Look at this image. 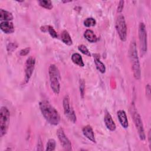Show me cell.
I'll use <instances>...</instances> for the list:
<instances>
[{
	"label": "cell",
	"instance_id": "obj_1",
	"mask_svg": "<svg viewBox=\"0 0 151 151\" xmlns=\"http://www.w3.org/2000/svg\"><path fill=\"white\" fill-rule=\"evenodd\" d=\"M39 106L42 114L45 120L51 124L56 126L60 121V116L58 111L47 100L40 102Z\"/></svg>",
	"mask_w": 151,
	"mask_h": 151
},
{
	"label": "cell",
	"instance_id": "obj_2",
	"mask_svg": "<svg viewBox=\"0 0 151 151\" xmlns=\"http://www.w3.org/2000/svg\"><path fill=\"white\" fill-rule=\"evenodd\" d=\"M129 54L134 77L136 80H139L141 77V71L136 44L134 40H132L130 42Z\"/></svg>",
	"mask_w": 151,
	"mask_h": 151
},
{
	"label": "cell",
	"instance_id": "obj_3",
	"mask_svg": "<svg viewBox=\"0 0 151 151\" xmlns=\"http://www.w3.org/2000/svg\"><path fill=\"white\" fill-rule=\"evenodd\" d=\"M48 73L51 88L55 94H58L60 91V74L55 64H51L49 66Z\"/></svg>",
	"mask_w": 151,
	"mask_h": 151
},
{
	"label": "cell",
	"instance_id": "obj_4",
	"mask_svg": "<svg viewBox=\"0 0 151 151\" xmlns=\"http://www.w3.org/2000/svg\"><path fill=\"white\" fill-rule=\"evenodd\" d=\"M130 112L131 114L132 117H133L134 123L135 126L137 130L138 134L140 140H144L146 139V135L144 130L143 124L142 120L141 119V117L139 114L137 110H136V106L133 103H132L131 106L130 107Z\"/></svg>",
	"mask_w": 151,
	"mask_h": 151
},
{
	"label": "cell",
	"instance_id": "obj_5",
	"mask_svg": "<svg viewBox=\"0 0 151 151\" xmlns=\"http://www.w3.org/2000/svg\"><path fill=\"white\" fill-rule=\"evenodd\" d=\"M10 113L7 107L2 106L0 110V136L3 137L7 132L9 124Z\"/></svg>",
	"mask_w": 151,
	"mask_h": 151
},
{
	"label": "cell",
	"instance_id": "obj_6",
	"mask_svg": "<svg viewBox=\"0 0 151 151\" xmlns=\"http://www.w3.org/2000/svg\"><path fill=\"white\" fill-rule=\"evenodd\" d=\"M115 27L121 41H125L127 38V25L123 15L120 14L117 17Z\"/></svg>",
	"mask_w": 151,
	"mask_h": 151
},
{
	"label": "cell",
	"instance_id": "obj_7",
	"mask_svg": "<svg viewBox=\"0 0 151 151\" xmlns=\"http://www.w3.org/2000/svg\"><path fill=\"white\" fill-rule=\"evenodd\" d=\"M139 38L141 52L143 54L147 50V39L146 26L143 22H140L139 25Z\"/></svg>",
	"mask_w": 151,
	"mask_h": 151
},
{
	"label": "cell",
	"instance_id": "obj_8",
	"mask_svg": "<svg viewBox=\"0 0 151 151\" xmlns=\"http://www.w3.org/2000/svg\"><path fill=\"white\" fill-rule=\"evenodd\" d=\"M35 65V59L34 57H29L25 62V77L24 83H27L31 78L33 73Z\"/></svg>",
	"mask_w": 151,
	"mask_h": 151
},
{
	"label": "cell",
	"instance_id": "obj_9",
	"mask_svg": "<svg viewBox=\"0 0 151 151\" xmlns=\"http://www.w3.org/2000/svg\"><path fill=\"white\" fill-rule=\"evenodd\" d=\"M57 135L63 147L67 150H71V143L65 135L63 128H59L57 131Z\"/></svg>",
	"mask_w": 151,
	"mask_h": 151
},
{
	"label": "cell",
	"instance_id": "obj_10",
	"mask_svg": "<svg viewBox=\"0 0 151 151\" xmlns=\"http://www.w3.org/2000/svg\"><path fill=\"white\" fill-rule=\"evenodd\" d=\"M104 122L106 127L111 132H113L116 129V124L112 119L111 116L109 111H106L104 117Z\"/></svg>",
	"mask_w": 151,
	"mask_h": 151
},
{
	"label": "cell",
	"instance_id": "obj_11",
	"mask_svg": "<svg viewBox=\"0 0 151 151\" xmlns=\"http://www.w3.org/2000/svg\"><path fill=\"white\" fill-rule=\"evenodd\" d=\"M117 116L122 126L124 129H127L129 127V122L126 112L123 110H120L117 112Z\"/></svg>",
	"mask_w": 151,
	"mask_h": 151
},
{
	"label": "cell",
	"instance_id": "obj_12",
	"mask_svg": "<svg viewBox=\"0 0 151 151\" xmlns=\"http://www.w3.org/2000/svg\"><path fill=\"white\" fill-rule=\"evenodd\" d=\"M82 132L83 134L85 136V137H86L88 140H90L93 143L96 142V138L94 136V133L91 126L87 125L84 126L82 129Z\"/></svg>",
	"mask_w": 151,
	"mask_h": 151
},
{
	"label": "cell",
	"instance_id": "obj_13",
	"mask_svg": "<svg viewBox=\"0 0 151 151\" xmlns=\"http://www.w3.org/2000/svg\"><path fill=\"white\" fill-rule=\"evenodd\" d=\"M1 29L5 34H11L14 32V26L10 21H2L0 24Z\"/></svg>",
	"mask_w": 151,
	"mask_h": 151
},
{
	"label": "cell",
	"instance_id": "obj_14",
	"mask_svg": "<svg viewBox=\"0 0 151 151\" xmlns=\"http://www.w3.org/2000/svg\"><path fill=\"white\" fill-rule=\"evenodd\" d=\"M63 106L64 109V114L68 117V115L74 110L73 108L70 106V98L68 96H65L63 101Z\"/></svg>",
	"mask_w": 151,
	"mask_h": 151
},
{
	"label": "cell",
	"instance_id": "obj_15",
	"mask_svg": "<svg viewBox=\"0 0 151 151\" xmlns=\"http://www.w3.org/2000/svg\"><path fill=\"white\" fill-rule=\"evenodd\" d=\"M94 63L96 67V68L101 73H104L106 71V67L105 65L100 61V55L97 54H94Z\"/></svg>",
	"mask_w": 151,
	"mask_h": 151
},
{
	"label": "cell",
	"instance_id": "obj_16",
	"mask_svg": "<svg viewBox=\"0 0 151 151\" xmlns=\"http://www.w3.org/2000/svg\"><path fill=\"white\" fill-rule=\"evenodd\" d=\"M84 37L85 38L90 42H95L97 41V37L94 32L90 29H87L84 33Z\"/></svg>",
	"mask_w": 151,
	"mask_h": 151
},
{
	"label": "cell",
	"instance_id": "obj_17",
	"mask_svg": "<svg viewBox=\"0 0 151 151\" xmlns=\"http://www.w3.org/2000/svg\"><path fill=\"white\" fill-rule=\"evenodd\" d=\"M13 15L9 11L4 10L3 9H0V19L4 20V21H10L13 19Z\"/></svg>",
	"mask_w": 151,
	"mask_h": 151
},
{
	"label": "cell",
	"instance_id": "obj_18",
	"mask_svg": "<svg viewBox=\"0 0 151 151\" xmlns=\"http://www.w3.org/2000/svg\"><path fill=\"white\" fill-rule=\"evenodd\" d=\"M61 39L62 41L67 45H71L73 44V40L71 38V36L68 32L66 30H64L61 32Z\"/></svg>",
	"mask_w": 151,
	"mask_h": 151
},
{
	"label": "cell",
	"instance_id": "obj_19",
	"mask_svg": "<svg viewBox=\"0 0 151 151\" xmlns=\"http://www.w3.org/2000/svg\"><path fill=\"white\" fill-rule=\"evenodd\" d=\"M71 60L74 64H76L80 67L84 66V63L83 62L82 57L78 53H77V52L73 53L71 55Z\"/></svg>",
	"mask_w": 151,
	"mask_h": 151
},
{
	"label": "cell",
	"instance_id": "obj_20",
	"mask_svg": "<svg viewBox=\"0 0 151 151\" xmlns=\"http://www.w3.org/2000/svg\"><path fill=\"white\" fill-rule=\"evenodd\" d=\"M38 4L41 6L47 9H51L53 8L52 2L49 0H40L38 1Z\"/></svg>",
	"mask_w": 151,
	"mask_h": 151
},
{
	"label": "cell",
	"instance_id": "obj_21",
	"mask_svg": "<svg viewBox=\"0 0 151 151\" xmlns=\"http://www.w3.org/2000/svg\"><path fill=\"white\" fill-rule=\"evenodd\" d=\"M56 143L54 139H50L48 140L46 146V150H54L55 149Z\"/></svg>",
	"mask_w": 151,
	"mask_h": 151
},
{
	"label": "cell",
	"instance_id": "obj_22",
	"mask_svg": "<svg viewBox=\"0 0 151 151\" xmlns=\"http://www.w3.org/2000/svg\"><path fill=\"white\" fill-rule=\"evenodd\" d=\"M96 21L93 18H87L84 21V25L86 27H93L96 25Z\"/></svg>",
	"mask_w": 151,
	"mask_h": 151
},
{
	"label": "cell",
	"instance_id": "obj_23",
	"mask_svg": "<svg viewBox=\"0 0 151 151\" xmlns=\"http://www.w3.org/2000/svg\"><path fill=\"white\" fill-rule=\"evenodd\" d=\"M78 49L80 51H81L83 54H84L86 55H87L88 57L91 56V53L90 52V51L88 50V49L86 47V46H85L84 45H80L78 46Z\"/></svg>",
	"mask_w": 151,
	"mask_h": 151
},
{
	"label": "cell",
	"instance_id": "obj_24",
	"mask_svg": "<svg viewBox=\"0 0 151 151\" xmlns=\"http://www.w3.org/2000/svg\"><path fill=\"white\" fill-rule=\"evenodd\" d=\"M47 31L49 32L50 35L52 38H58V34L52 27H51L50 25H48L47 26Z\"/></svg>",
	"mask_w": 151,
	"mask_h": 151
},
{
	"label": "cell",
	"instance_id": "obj_25",
	"mask_svg": "<svg viewBox=\"0 0 151 151\" xmlns=\"http://www.w3.org/2000/svg\"><path fill=\"white\" fill-rule=\"evenodd\" d=\"M80 92L81 98H83L85 92V81L83 79L80 80Z\"/></svg>",
	"mask_w": 151,
	"mask_h": 151
},
{
	"label": "cell",
	"instance_id": "obj_26",
	"mask_svg": "<svg viewBox=\"0 0 151 151\" xmlns=\"http://www.w3.org/2000/svg\"><path fill=\"white\" fill-rule=\"evenodd\" d=\"M17 48V45L15 43H10L7 45V50L8 52H12Z\"/></svg>",
	"mask_w": 151,
	"mask_h": 151
},
{
	"label": "cell",
	"instance_id": "obj_27",
	"mask_svg": "<svg viewBox=\"0 0 151 151\" xmlns=\"http://www.w3.org/2000/svg\"><path fill=\"white\" fill-rule=\"evenodd\" d=\"M30 51V48L29 47H27V48H25L24 49H22L20 51H19V55L21 56H25V55H27Z\"/></svg>",
	"mask_w": 151,
	"mask_h": 151
},
{
	"label": "cell",
	"instance_id": "obj_28",
	"mask_svg": "<svg viewBox=\"0 0 151 151\" xmlns=\"http://www.w3.org/2000/svg\"><path fill=\"white\" fill-rule=\"evenodd\" d=\"M124 1H119L118 6H117V12H121L123 10V6H124Z\"/></svg>",
	"mask_w": 151,
	"mask_h": 151
},
{
	"label": "cell",
	"instance_id": "obj_29",
	"mask_svg": "<svg viewBox=\"0 0 151 151\" xmlns=\"http://www.w3.org/2000/svg\"><path fill=\"white\" fill-rule=\"evenodd\" d=\"M146 94L148 99H150V86L149 84H147L146 87Z\"/></svg>",
	"mask_w": 151,
	"mask_h": 151
},
{
	"label": "cell",
	"instance_id": "obj_30",
	"mask_svg": "<svg viewBox=\"0 0 151 151\" xmlns=\"http://www.w3.org/2000/svg\"><path fill=\"white\" fill-rule=\"evenodd\" d=\"M148 138H149V144H150V130L149 131Z\"/></svg>",
	"mask_w": 151,
	"mask_h": 151
}]
</instances>
